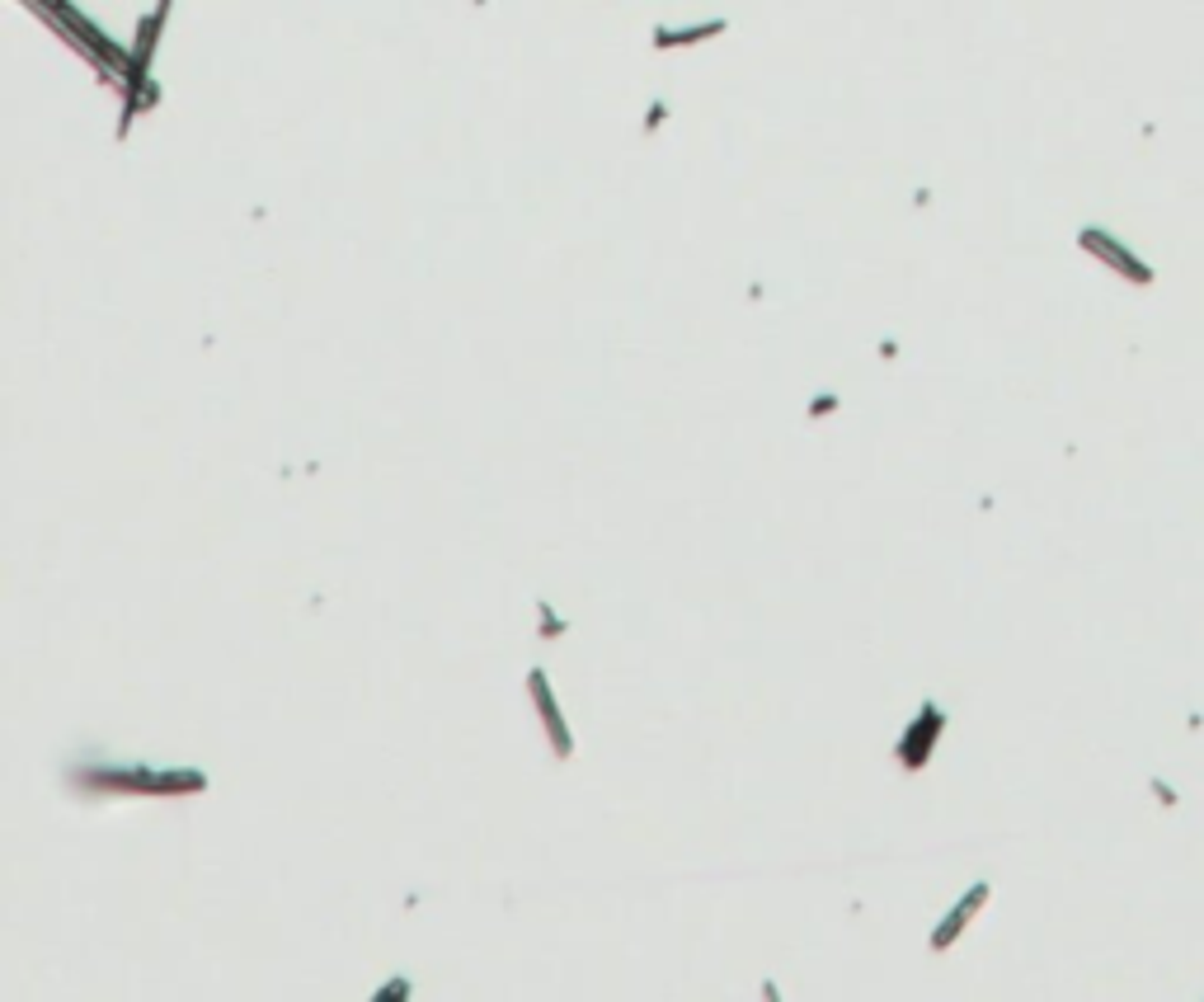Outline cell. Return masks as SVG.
<instances>
[{"instance_id": "cell-1", "label": "cell", "mask_w": 1204, "mask_h": 1002, "mask_svg": "<svg viewBox=\"0 0 1204 1002\" xmlns=\"http://www.w3.org/2000/svg\"><path fill=\"white\" fill-rule=\"evenodd\" d=\"M1082 245H1087V250H1096V254H1101L1106 264H1115L1119 273H1129V278H1134V282H1148V278H1153V273H1148L1144 264H1134V259H1129V254H1124V250H1119L1115 241H1106L1101 231H1082Z\"/></svg>"}, {"instance_id": "cell-2", "label": "cell", "mask_w": 1204, "mask_h": 1002, "mask_svg": "<svg viewBox=\"0 0 1204 1002\" xmlns=\"http://www.w3.org/2000/svg\"><path fill=\"white\" fill-rule=\"evenodd\" d=\"M984 899H988V890H984V885H978V890H974V894H969V899H964V904H960V908H955V913H950V922H946V927H941V932H936V937H932V946H936V951H941V946H950V937H955V932H960V927H964V922H969V913H974V908H978V904H984Z\"/></svg>"}, {"instance_id": "cell-3", "label": "cell", "mask_w": 1204, "mask_h": 1002, "mask_svg": "<svg viewBox=\"0 0 1204 1002\" xmlns=\"http://www.w3.org/2000/svg\"><path fill=\"white\" fill-rule=\"evenodd\" d=\"M532 692H537L542 715H546V725H551V744H556V753H569V735H565L560 721H556V706H551V692H546V678H542V673H532Z\"/></svg>"}]
</instances>
